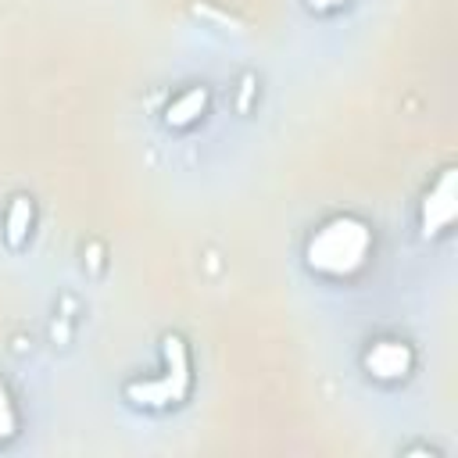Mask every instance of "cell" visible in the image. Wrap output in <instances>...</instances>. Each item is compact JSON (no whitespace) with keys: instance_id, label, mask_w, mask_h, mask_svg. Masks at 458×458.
Instances as JSON below:
<instances>
[{"instance_id":"cell-1","label":"cell","mask_w":458,"mask_h":458,"mask_svg":"<svg viewBox=\"0 0 458 458\" xmlns=\"http://www.w3.org/2000/svg\"><path fill=\"white\" fill-rule=\"evenodd\" d=\"M372 258V229L354 215L322 222L304 243V265L322 279H351Z\"/></svg>"},{"instance_id":"cell-2","label":"cell","mask_w":458,"mask_h":458,"mask_svg":"<svg viewBox=\"0 0 458 458\" xmlns=\"http://www.w3.org/2000/svg\"><path fill=\"white\" fill-rule=\"evenodd\" d=\"M458 215V172L454 168H444L437 175V182L426 190L422 197V208H419V229L426 240L440 236L444 229H451Z\"/></svg>"},{"instance_id":"cell-3","label":"cell","mask_w":458,"mask_h":458,"mask_svg":"<svg viewBox=\"0 0 458 458\" xmlns=\"http://www.w3.org/2000/svg\"><path fill=\"white\" fill-rule=\"evenodd\" d=\"M361 365L372 379L379 383H397L404 379L411 369H415V351L404 344V340H376L365 354H361Z\"/></svg>"},{"instance_id":"cell-4","label":"cell","mask_w":458,"mask_h":458,"mask_svg":"<svg viewBox=\"0 0 458 458\" xmlns=\"http://www.w3.org/2000/svg\"><path fill=\"white\" fill-rule=\"evenodd\" d=\"M161 358H165V379L172 383V390L179 394V401H186L190 390H193V369H190L186 340L179 333H165L161 336Z\"/></svg>"},{"instance_id":"cell-5","label":"cell","mask_w":458,"mask_h":458,"mask_svg":"<svg viewBox=\"0 0 458 458\" xmlns=\"http://www.w3.org/2000/svg\"><path fill=\"white\" fill-rule=\"evenodd\" d=\"M125 397H129L136 408H147V411H161V408H168V404H179V394L172 390V383H168L165 376L125 383Z\"/></svg>"},{"instance_id":"cell-6","label":"cell","mask_w":458,"mask_h":458,"mask_svg":"<svg viewBox=\"0 0 458 458\" xmlns=\"http://www.w3.org/2000/svg\"><path fill=\"white\" fill-rule=\"evenodd\" d=\"M32 218H36L32 197H25V193L11 197L7 215H4V243H7L11 250H21V247H25L29 233H32Z\"/></svg>"},{"instance_id":"cell-7","label":"cell","mask_w":458,"mask_h":458,"mask_svg":"<svg viewBox=\"0 0 458 458\" xmlns=\"http://www.w3.org/2000/svg\"><path fill=\"white\" fill-rule=\"evenodd\" d=\"M204 111H208V89L204 86H190L186 93H179L165 107V125L168 129H190Z\"/></svg>"},{"instance_id":"cell-8","label":"cell","mask_w":458,"mask_h":458,"mask_svg":"<svg viewBox=\"0 0 458 458\" xmlns=\"http://www.w3.org/2000/svg\"><path fill=\"white\" fill-rule=\"evenodd\" d=\"M193 14L204 18V21H211V25H218V29H225V32H243V21L240 18H233V14H225V11L211 7V4H193Z\"/></svg>"},{"instance_id":"cell-9","label":"cell","mask_w":458,"mask_h":458,"mask_svg":"<svg viewBox=\"0 0 458 458\" xmlns=\"http://www.w3.org/2000/svg\"><path fill=\"white\" fill-rule=\"evenodd\" d=\"M14 433H18V408H14L11 394H7V386L0 383V444L11 440Z\"/></svg>"},{"instance_id":"cell-10","label":"cell","mask_w":458,"mask_h":458,"mask_svg":"<svg viewBox=\"0 0 458 458\" xmlns=\"http://www.w3.org/2000/svg\"><path fill=\"white\" fill-rule=\"evenodd\" d=\"M254 89H258V86H254V75L243 72V75H240V89H236V111H240V114L250 111V97H254Z\"/></svg>"},{"instance_id":"cell-11","label":"cell","mask_w":458,"mask_h":458,"mask_svg":"<svg viewBox=\"0 0 458 458\" xmlns=\"http://www.w3.org/2000/svg\"><path fill=\"white\" fill-rule=\"evenodd\" d=\"M347 0H308V7L311 11H318V14H329V11H340Z\"/></svg>"}]
</instances>
